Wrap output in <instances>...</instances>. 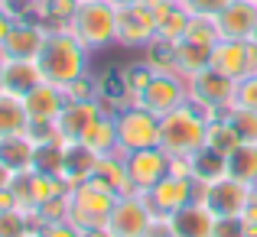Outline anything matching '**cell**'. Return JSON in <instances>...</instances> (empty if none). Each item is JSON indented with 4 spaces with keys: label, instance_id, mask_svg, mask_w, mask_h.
<instances>
[{
    "label": "cell",
    "instance_id": "obj_1",
    "mask_svg": "<svg viewBox=\"0 0 257 237\" xmlns=\"http://www.w3.org/2000/svg\"><path fill=\"white\" fill-rule=\"evenodd\" d=\"M88 56H91V52H88L69 30H49L36 62H39V69H43L46 81H52V85H59V88H69L72 81L88 75Z\"/></svg>",
    "mask_w": 257,
    "mask_h": 237
},
{
    "label": "cell",
    "instance_id": "obj_2",
    "mask_svg": "<svg viewBox=\"0 0 257 237\" xmlns=\"http://www.w3.org/2000/svg\"><path fill=\"white\" fill-rule=\"evenodd\" d=\"M208 133V117L195 104H182L160 117V150L170 153L173 159H189L195 150L205 146Z\"/></svg>",
    "mask_w": 257,
    "mask_h": 237
},
{
    "label": "cell",
    "instance_id": "obj_3",
    "mask_svg": "<svg viewBox=\"0 0 257 237\" xmlns=\"http://www.w3.org/2000/svg\"><path fill=\"white\" fill-rule=\"evenodd\" d=\"M120 192H114L111 185L98 179L78 182L69 188V221L82 231H94V227H107L114 205H117Z\"/></svg>",
    "mask_w": 257,
    "mask_h": 237
},
{
    "label": "cell",
    "instance_id": "obj_4",
    "mask_svg": "<svg viewBox=\"0 0 257 237\" xmlns=\"http://www.w3.org/2000/svg\"><path fill=\"white\" fill-rule=\"evenodd\" d=\"M65 30H69L88 52L104 49V46L117 43V4H111V0L78 4L75 17L69 20Z\"/></svg>",
    "mask_w": 257,
    "mask_h": 237
},
{
    "label": "cell",
    "instance_id": "obj_5",
    "mask_svg": "<svg viewBox=\"0 0 257 237\" xmlns=\"http://www.w3.org/2000/svg\"><path fill=\"white\" fill-rule=\"evenodd\" d=\"M114 127H117V150L137 153L160 146V117L140 107L137 101H124L114 111Z\"/></svg>",
    "mask_w": 257,
    "mask_h": 237
},
{
    "label": "cell",
    "instance_id": "obj_6",
    "mask_svg": "<svg viewBox=\"0 0 257 237\" xmlns=\"http://www.w3.org/2000/svg\"><path fill=\"white\" fill-rule=\"evenodd\" d=\"M186 88H189V104H195L208 120H215V117H225V114L231 111L238 81L221 75V72H215L212 65H208V69L199 72V75L189 78Z\"/></svg>",
    "mask_w": 257,
    "mask_h": 237
},
{
    "label": "cell",
    "instance_id": "obj_7",
    "mask_svg": "<svg viewBox=\"0 0 257 237\" xmlns=\"http://www.w3.org/2000/svg\"><path fill=\"white\" fill-rule=\"evenodd\" d=\"M157 10L150 0L117 4V46L124 49H147L157 39Z\"/></svg>",
    "mask_w": 257,
    "mask_h": 237
},
{
    "label": "cell",
    "instance_id": "obj_8",
    "mask_svg": "<svg viewBox=\"0 0 257 237\" xmlns=\"http://www.w3.org/2000/svg\"><path fill=\"white\" fill-rule=\"evenodd\" d=\"M199 201L212 211L215 221L241 218V211L254 201V188L244 185V182H238L234 175H225V179H218V182L199 185Z\"/></svg>",
    "mask_w": 257,
    "mask_h": 237
},
{
    "label": "cell",
    "instance_id": "obj_9",
    "mask_svg": "<svg viewBox=\"0 0 257 237\" xmlns=\"http://www.w3.org/2000/svg\"><path fill=\"white\" fill-rule=\"evenodd\" d=\"M173 169V156L163 153L160 146L137 153H124V172H127V192L147 195L157 182H163Z\"/></svg>",
    "mask_w": 257,
    "mask_h": 237
},
{
    "label": "cell",
    "instance_id": "obj_10",
    "mask_svg": "<svg viewBox=\"0 0 257 237\" xmlns=\"http://www.w3.org/2000/svg\"><path fill=\"white\" fill-rule=\"evenodd\" d=\"M157 214H153L150 201L144 198V195H120L117 205H114L111 218H107V231L111 237H147L153 231V224H157Z\"/></svg>",
    "mask_w": 257,
    "mask_h": 237
},
{
    "label": "cell",
    "instance_id": "obj_11",
    "mask_svg": "<svg viewBox=\"0 0 257 237\" xmlns=\"http://www.w3.org/2000/svg\"><path fill=\"white\" fill-rule=\"evenodd\" d=\"M134 101L140 107H147L150 114H157V117H166L170 111H176V107H182L189 101L186 78L173 75V72H153V78L147 81V88Z\"/></svg>",
    "mask_w": 257,
    "mask_h": 237
},
{
    "label": "cell",
    "instance_id": "obj_12",
    "mask_svg": "<svg viewBox=\"0 0 257 237\" xmlns=\"http://www.w3.org/2000/svg\"><path fill=\"white\" fill-rule=\"evenodd\" d=\"M144 198L150 201V208H153V214H157V218H170V214H176L179 208H186L189 201L199 198V185H195L192 175H176V172H170L163 182H157V185H153Z\"/></svg>",
    "mask_w": 257,
    "mask_h": 237
},
{
    "label": "cell",
    "instance_id": "obj_13",
    "mask_svg": "<svg viewBox=\"0 0 257 237\" xmlns=\"http://www.w3.org/2000/svg\"><path fill=\"white\" fill-rule=\"evenodd\" d=\"M212 69L228 78H244L257 72V39L241 43V39H218L212 49Z\"/></svg>",
    "mask_w": 257,
    "mask_h": 237
},
{
    "label": "cell",
    "instance_id": "obj_14",
    "mask_svg": "<svg viewBox=\"0 0 257 237\" xmlns=\"http://www.w3.org/2000/svg\"><path fill=\"white\" fill-rule=\"evenodd\" d=\"M13 192H17V201L23 211H39L46 201L69 192V185L62 179H52V175H43L36 169H30V172H20L13 179Z\"/></svg>",
    "mask_w": 257,
    "mask_h": 237
},
{
    "label": "cell",
    "instance_id": "obj_15",
    "mask_svg": "<svg viewBox=\"0 0 257 237\" xmlns=\"http://www.w3.org/2000/svg\"><path fill=\"white\" fill-rule=\"evenodd\" d=\"M104 117V104L98 101H65L62 114H59L56 120V130L62 140H69V143H82L88 137V130H91L98 120Z\"/></svg>",
    "mask_w": 257,
    "mask_h": 237
},
{
    "label": "cell",
    "instance_id": "obj_16",
    "mask_svg": "<svg viewBox=\"0 0 257 237\" xmlns=\"http://www.w3.org/2000/svg\"><path fill=\"white\" fill-rule=\"evenodd\" d=\"M65 101H69L65 88L52 85V81H43L39 88H33V91L23 98L30 127H56V120H59V114H62Z\"/></svg>",
    "mask_w": 257,
    "mask_h": 237
},
{
    "label": "cell",
    "instance_id": "obj_17",
    "mask_svg": "<svg viewBox=\"0 0 257 237\" xmlns=\"http://www.w3.org/2000/svg\"><path fill=\"white\" fill-rule=\"evenodd\" d=\"M46 36H49V26L46 23L17 17L13 30L7 33L4 46H0V59H36L43 43H46Z\"/></svg>",
    "mask_w": 257,
    "mask_h": 237
},
{
    "label": "cell",
    "instance_id": "obj_18",
    "mask_svg": "<svg viewBox=\"0 0 257 237\" xmlns=\"http://www.w3.org/2000/svg\"><path fill=\"white\" fill-rule=\"evenodd\" d=\"M221 39H241L251 43L257 36V0H231L225 10L215 17Z\"/></svg>",
    "mask_w": 257,
    "mask_h": 237
},
{
    "label": "cell",
    "instance_id": "obj_19",
    "mask_svg": "<svg viewBox=\"0 0 257 237\" xmlns=\"http://www.w3.org/2000/svg\"><path fill=\"white\" fill-rule=\"evenodd\" d=\"M166 227H170L173 237H212L215 231V218L199 198L189 201L186 208H179L176 214L166 218Z\"/></svg>",
    "mask_w": 257,
    "mask_h": 237
},
{
    "label": "cell",
    "instance_id": "obj_20",
    "mask_svg": "<svg viewBox=\"0 0 257 237\" xmlns=\"http://www.w3.org/2000/svg\"><path fill=\"white\" fill-rule=\"evenodd\" d=\"M43 69L36 59H4V91L26 98L33 88L43 85Z\"/></svg>",
    "mask_w": 257,
    "mask_h": 237
},
{
    "label": "cell",
    "instance_id": "obj_21",
    "mask_svg": "<svg viewBox=\"0 0 257 237\" xmlns=\"http://www.w3.org/2000/svg\"><path fill=\"white\" fill-rule=\"evenodd\" d=\"M33 156H36V140H33L30 130L0 137V162L7 169H13L17 175L33 169Z\"/></svg>",
    "mask_w": 257,
    "mask_h": 237
},
{
    "label": "cell",
    "instance_id": "obj_22",
    "mask_svg": "<svg viewBox=\"0 0 257 237\" xmlns=\"http://www.w3.org/2000/svg\"><path fill=\"white\" fill-rule=\"evenodd\" d=\"M94 169H98V153L88 143H69L65 146V166H62V182L65 185H78V182L94 179Z\"/></svg>",
    "mask_w": 257,
    "mask_h": 237
},
{
    "label": "cell",
    "instance_id": "obj_23",
    "mask_svg": "<svg viewBox=\"0 0 257 237\" xmlns=\"http://www.w3.org/2000/svg\"><path fill=\"white\" fill-rule=\"evenodd\" d=\"M189 175L195 179V185H208V182H218L228 175V156L212 146H202L189 156Z\"/></svg>",
    "mask_w": 257,
    "mask_h": 237
},
{
    "label": "cell",
    "instance_id": "obj_24",
    "mask_svg": "<svg viewBox=\"0 0 257 237\" xmlns=\"http://www.w3.org/2000/svg\"><path fill=\"white\" fill-rule=\"evenodd\" d=\"M173 65H176V75L189 81L192 75H199L202 69L212 65V49L192 43V39H179V43L173 46Z\"/></svg>",
    "mask_w": 257,
    "mask_h": 237
},
{
    "label": "cell",
    "instance_id": "obj_25",
    "mask_svg": "<svg viewBox=\"0 0 257 237\" xmlns=\"http://www.w3.org/2000/svg\"><path fill=\"white\" fill-rule=\"evenodd\" d=\"M65 146L69 140L56 137V140H43L36 143V156H33V169L52 179H62V166H65Z\"/></svg>",
    "mask_w": 257,
    "mask_h": 237
},
{
    "label": "cell",
    "instance_id": "obj_26",
    "mask_svg": "<svg viewBox=\"0 0 257 237\" xmlns=\"http://www.w3.org/2000/svg\"><path fill=\"white\" fill-rule=\"evenodd\" d=\"M23 130H30V117H26L23 98L0 91V137H7V133H23Z\"/></svg>",
    "mask_w": 257,
    "mask_h": 237
},
{
    "label": "cell",
    "instance_id": "obj_27",
    "mask_svg": "<svg viewBox=\"0 0 257 237\" xmlns=\"http://www.w3.org/2000/svg\"><path fill=\"white\" fill-rule=\"evenodd\" d=\"M228 175L251 188L257 185V143H241L234 153H228Z\"/></svg>",
    "mask_w": 257,
    "mask_h": 237
},
{
    "label": "cell",
    "instance_id": "obj_28",
    "mask_svg": "<svg viewBox=\"0 0 257 237\" xmlns=\"http://www.w3.org/2000/svg\"><path fill=\"white\" fill-rule=\"evenodd\" d=\"M94 179L104 182V185H111L114 192L127 195V172H124V153H104V156H98V169H94Z\"/></svg>",
    "mask_w": 257,
    "mask_h": 237
},
{
    "label": "cell",
    "instance_id": "obj_29",
    "mask_svg": "<svg viewBox=\"0 0 257 237\" xmlns=\"http://www.w3.org/2000/svg\"><path fill=\"white\" fill-rule=\"evenodd\" d=\"M82 143H88L98 156H104V153H117V127H114V114L111 111H107L104 117L88 130V137L82 140Z\"/></svg>",
    "mask_w": 257,
    "mask_h": 237
},
{
    "label": "cell",
    "instance_id": "obj_30",
    "mask_svg": "<svg viewBox=\"0 0 257 237\" xmlns=\"http://www.w3.org/2000/svg\"><path fill=\"white\" fill-rule=\"evenodd\" d=\"M75 10H78V0H43L36 7L39 23H46L49 30H65L69 20L75 17Z\"/></svg>",
    "mask_w": 257,
    "mask_h": 237
},
{
    "label": "cell",
    "instance_id": "obj_31",
    "mask_svg": "<svg viewBox=\"0 0 257 237\" xmlns=\"http://www.w3.org/2000/svg\"><path fill=\"white\" fill-rule=\"evenodd\" d=\"M189 13L182 10L179 4H173L170 10L160 17V26H157V39H163V43H179L182 36H186V30H189Z\"/></svg>",
    "mask_w": 257,
    "mask_h": 237
},
{
    "label": "cell",
    "instance_id": "obj_32",
    "mask_svg": "<svg viewBox=\"0 0 257 237\" xmlns=\"http://www.w3.org/2000/svg\"><path fill=\"white\" fill-rule=\"evenodd\" d=\"M205 143L212 146V150H218V153H234L241 146V137L234 133V127L228 124L225 117H215V120H208V133H205Z\"/></svg>",
    "mask_w": 257,
    "mask_h": 237
},
{
    "label": "cell",
    "instance_id": "obj_33",
    "mask_svg": "<svg viewBox=\"0 0 257 237\" xmlns=\"http://www.w3.org/2000/svg\"><path fill=\"white\" fill-rule=\"evenodd\" d=\"M225 120L234 127V133L241 137V143H257V111L231 107V111L225 114Z\"/></svg>",
    "mask_w": 257,
    "mask_h": 237
},
{
    "label": "cell",
    "instance_id": "obj_34",
    "mask_svg": "<svg viewBox=\"0 0 257 237\" xmlns=\"http://www.w3.org/2000/svg\"><path fill=\"white\" fill-rule=\"evenodd\" d=\"M26 231H36L30 221V214L23 208H7L0 211V237H23Z\"/></svg>",
    "mask_w": 257,
    "mask_h": 237
},
{
    "label": "cell",
    "instance_id": "obj_35",
    "mask_svg": "<svg viewBox=\"0 0 257 237\" xmlns=\"http://www.w3.org/2000/svg\"><path fill=\"white\" fill-rule=\"evenodd\" d=\"M231 107L257 111V72H254V75L238 78V88H234V104H231Z\"/></svg>",
    "mask_w": 257,
    "mask_h": 237
},
{
    "label": "cell",
    "instance_id": "obj_36",
    "mask_svg": "<svg viewBox=\"0 0 257 237\" xmlns=\"http://www.w3.org/2000/svg\"><path fill=\"white\" fill-rule=\"evenodd\" d=\"M65 94H69V101H98L101 88H98V81L91 75H82L78 81H72V85L65 88Z\"/></svg>",
    "mask_w": 257,
    "mask_h": 237
},
{
    "label": "cell",
    "instance_id": "obj_37",
    "mask_svg": "<svg viewBox=\"0 0 257 237\" xmlns=\"http://www.w3.org/2000/svg\"><path fill=\"white\" fill-rule=\"evenodd\" d=\"M228 4H231V0H182L179 7L189 17H218Z\"/></svg>",
    "mask_w": 257,
    "mask_h": 237
},
{
    "label": "cell",
    "instance_id": "obj_38",
    "mask_svg": "<svg viewBox=\"0 0 257 237\" xmlns=\"http://www.w3.org/2000/svg\"><path fill=\"white\" fill-rule=\"evenodd\" d=\"M39 237H82V227H75L69 218L65 221H49L39 227Z\"/></svg>",
    "mask_w": 257,
    "mask_h": 237
},
{
    "label": "cell",
    "instance_id": "obj_39",
    "mask_svg": "<svg viewBox=\"0 0 257 237\" xmlns=\"http://www.w3.org/2000/svg\"><path fill=\"white\" fill-rule=\"evenodd\" d=\"M212 237H247V234H244V227H241L238 218H225V221H215Z\"/></svg>",
    "mask_w": 257,
    "mask_h": 237
},
{
    "label": "cell",
    "instance_id": "obj_40",
    "mask_svg": "<svg viewBox=\"0 0 257 237\" xmlns=\"http://www.w3.org/2000/svg\"><path fill=\"white\" fill-rule=\"evenodd\" d=\"M241 227H244V234L247 237H257V201H251V205L241 211Z\"/></svg>",
    "mask_w": 257,
    "mask_h": 237
},
{
    "label": "cell",
    "instance_id": "obj_41",
    "mask_svg": "<svg viewBox=\"0 0 257 237\" xmlns=\"http://www.w3.org/2000/svg\"><path fill=\"white\" fill-rule=\"evenodd\" d=\"M13 23H17V13H13L10 7H0V46H4L7 33L13 30Z\"/></svg>",
    "mask_w": 257,
    "mask_h": 237
},
{
    "label": "cell",
    "instance_id": "obj_42",
    "mask_svg": "<svg viewBox=\"0 0 257 237\" xmlns=\"http://www.w3.org/2000/svg\"><path fill=\"white\" fill-rule=\"evenodd\" d=\"M13 179H17V172H13V169H7L4 162H0V192L13 185Z\"/></svg>",
    "mask_w": 257,
    "mask_h": 237
},
{
    "label": "cell",
    "instance_id": "obj_43",
    "mask_svg": "<svg viewBox=\"0 0 257 237\" xmlns=\"http://www.w3.org/2000/svg\"><path fill=\"white\" fill-rule=\"evenodd\" d=\"M147 237H173V234H170V227H166V218H160L157 224H153V231L147 234Z\"/></svg>",
    "mask_w": 257,
    "mask_h": 237
},
{
    "label": "cell",
    "instance_id": "obj_44",
    "mask_svg": "<svg viewBox=\"0 0 257 237\" xmlns=\"http://www.w3.org/2000/svg\"><path fill=\"white\" fill-rule=\"evenodd\" d=\"M0 91H4V59H0Z\"/></svg>",
    "mask_w": 257,
    "mask_h": 237
},
{
    "label": "cell",
    "instance_id": "obj_45",
    "mask_svg": "<svg viewBox=\"0 0 257 237\" xmlns=\"http://www.w3.org/2000/svg\"><path fill=\"white\" fill-rule=\"evenodd\" d=\"M23 237H39V231H26V234H23Z\"/></svg>",
    "mask_w": 257,
    "mask_h": 237
},
{
    "label": "cell",
    "instance_id": "obj_46",
    "mask_svg": "<svg viewBox=\"0 0 257 237\" xmlns=\"http://www.w3.org/2000/svg\"><path fill=\"white\" fill-rule=\"evenodd\" d=\"M26 4H30V7H39V4H43V0H26Z\"/></svg>",
    "mask_w": 257,
    "mask_h": 237
},
{
    "label": "cell",
    "instance_id": "obj_47",
    "mask_svg": "<svg viewBox=\"0 0 257 237\" xmlns=\"http://www.w3.org/2000/svg\"><path fill=\"white\" fill-rule=\"evenodd\" d=\"M111 4H134V0H111Z\"/></svg>",
    "mask_w": 257,
    "mask_h": 237
},
{
    "label": "cell",
    "instance_id": "obj_48",
    "mask_svg": "<svg viewBox=\"0 0 257 237\" xmlns=\"http://www.w3.org/2000/svg\"><path fill=\"white\" fill-rule=\"evenodd\" d=\"M13 4V0H0V7H10Z\"/></svg>",
    "mask_w": 257,
    "mask_h": 237
},
{
    "label": "cell",
    "instance_id": "obj_49",
    "mask_svg": "<svg viewBox=\"0 0 257 237\" xmlns=\"http://www.w3.org/2000/svg\"><path fill=\"white\" fill-rule=\"evenodd\" d=\"M254 201H257V185H254Z\"/></svg>",
    "mask_w": 257,
    "mask_h": 237
},
{
    "label": "cell",
    "instance_id": "obj_50",
    "mask_svg": "<svg viewBox=\"0 0 257 237\" xmlns=\"http://www.w3.org/2000/svg\"><path fill=\"white\" fill-rule=\"evenodd\" d=\"M78 4H91V0H78Z\"/></svg>",
    "mask_w": 257,
    "mask_h": 237
},
{
    "label": "cell",
    "instance_id": "obj_51",
    "mask_svg": "<svg viewBox=\"0 0 257 237\" xmlns=\"http://www.w3.org/2000/svg\"><path fill=\"white\" fill-rule=\"evenodd\" d=\"M170 4H182V0H170Z\"/></svg>",
    "mask_w": 257,
    "mask_h": 237
}]
</instances>
